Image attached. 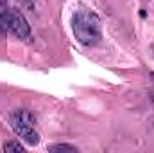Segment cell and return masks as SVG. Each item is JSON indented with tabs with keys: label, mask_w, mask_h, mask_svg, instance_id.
<instances>
[{
	"label": "cell",
	"mask_w": 154,
	"mask_h": 153,
	"mask_svg": "<svg viewBox=\"0 0 154 153\" xmlns=\"http://www.w3.org/2000/svg\"><path fill=\"white\" fill-rule=\"evenodd\" d=\"M72 31L81 45L91 47V45L99 43V40L102 36L100 18L91 9H86V7L77 9L72 16Z\"/></svg>",
	"instance_id": "6da1fadb"
},
{
	"label": "cell",
	"mask_w": 154,
	"mask_h": 153,
	"mask_svg": "<svg viewBox=\"0 0 154 153\" xmlns=\"http://www.w3.org/2000/svg\"><path fill=\"white\" fill-rule=\"evenodd\" d=\"M9 122L14 130V133L23 139L29 144H38L39 142V133L34 128V117L31 112L27 110H14L13 114L9 115Z\"/></svg>",
	"instance_id": "7a4b0ae2"
},
{
	"label": "cell",
	"mask_w": 154,
	"mask_h": 153,
	"mask_svg": "<svg viewBox=\"0 0 154 153\" xmlns=\"http://www.w3.org/2000/svg\"><path fill=\"white\" fill-rule=\"evenodd\" d=\"M5 29L11 31L16 38H20V40L29 38V34H31V27H29L25 16H23L18 9H14V7H9V9H7Z\"/></svg>",
	"instance_id": "3957f363"
},
{
	"label": "cell",
	"mask_w": 154,
	"mask_h": 153,
	"mask_svg": "<svg viewBox=\"0 0 154 153\" xmlns=\"http://www.w3.org/2000/svg\"><path fill=\"white\" fill-rule=\"evenodd\" d=\"M4 151H25V146L20 142V141H9V142H5L4 144Z\"/></svg>",
	"instance_id": "277c9868"
},
{
	"label": "cell",
	"mask_w": 154,
	"mask_h": 153,
	"mask_svg": "<svg viewBox=\"0 0 154 153\" xmlns=\"http://www.w3.org/2000/svg\"><path fill=\"white\" fill-rule=\"evenodd\" d=\"M48 150L50 151H77L75 146H70V144H52V146H48Z\"/></svg>",
	"instance_id": "5b68a950"
},
{
	"label": "cell",
	"mask_w": 154,
	"mask_h": 153,
	"mask_svg": "<svg viewBox=\"0 0 154 153\" xmlns=\"http://www.w3.org/2000/svg\"><path fill=\"white\" fill-rule=\"evenodd\" d=\"M7 5L5 4H2L0 2V29L2 31H5V18H7Z\"/></svg>",
	"instance_id": "8992f818"
},
{
	"label": "cell",
	"mask_w": 154,
	"mask_h": 153,
	"mask_svg": "<svg viewBox=\"0 0 154 153\" xmlns=\"http://www.w3.org/2000/svg\"><path fill=\"white\" fill-rule=\"evenodd\" d=\"M23 2H25V4H27V5H31V4H34V2H36V0H23Z\"/></svg>",
	"instance_id": "52a82bcc"
},
{
	"label": "cell",
	"mask_w": 154,
	"mask_h": 153,
	"mask_svg": "<svg viewBox=\"0 0 154 153\" xmlns=\"http://www.w3.org/2000/svg\"><path fill=\"white\" fill-rule=\"evenodd\" d=\"M151 77H152V79H154V72H152V74H151Z\"/></svg>",
	"instance_id": "ba28073f"
},
{
	"label": "cell",
	"mask_w": 154,
	"mask_h": 153,
	"mask_svg": "<svg viewBox=\"0 0 154 153\" xmlns=\"http://www.w3.org/2000/svg\"><path fill=\"white\" fill-rule=\"evenodd\" d=\"M152 105H154V94H152Z\"/></svg>",
	"instance_id": "9c48e42d"
}]
</instances>
